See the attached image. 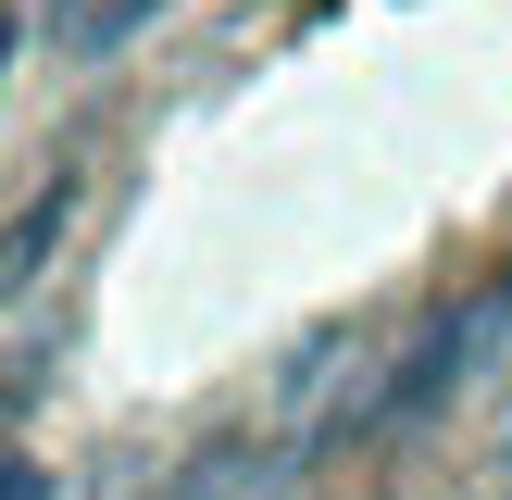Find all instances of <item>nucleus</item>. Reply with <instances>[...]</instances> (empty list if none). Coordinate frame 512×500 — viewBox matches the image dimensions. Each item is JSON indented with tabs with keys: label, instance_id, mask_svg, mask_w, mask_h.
Listing matches in <instances>:
<instances>
[{
	"label": "nucleus",
	"instance_id": "5",
	"mask_svg": "<svg viewBox=\"0 0 512 500\" xmlns=\"http://www.w3.org/2000/svg\"><path fill=\"white\" fill-rule=\"evenodd\" d=\"M0 500H63V475L50 463H0Z\"/></svg>",
	"mask_w": 512,
	"mask_h": 500
},
{
	"label": "nucleus",
	"instance_id": "3",
	"mask_svg": "<svg viewBox=\"0 0 512 500\" xmlns=\"http://www.w3.org/2000/svg\"><path fill=\"white\" fill-rule=\"evenodd\" d=\"M288 463H313V450H300V438H275V425H238V438L188 450L175 475H150V500H263Z\"/></svg>",
	"mask_w": 512,
	"mask_h": 500
},
{
	"label": "nucleus",
	"instance_id": "6",
	"mask_svg": "<svg viewBox=\"0 0 512 500\" xmlns=\"http://www.w3.org/2000/svg\"><path fill=\"white\" fill-rule=\"evenodd\" d=\"M13 50H25V25H13V13H0V100H13Z\"/></svg>",
	"mask_w": 512,
	"mask_h": 500
},
{
	"label": "nucleus",
	"instance_id": "2",
	"mask_svg": "<svg viewBox=\"0 0 512 500\" xmlns=\"http://www.w3.org/2000/svg\"><path fill=\"white\" fill-rule=\"evenodd\" d=\"M75 213H88V163H63V175H50V188H25L13 213H0V313H13V300L38 288L50 263H63Z\"/></svg>",
	"mask_w": 512,
	"mask_h": 500
},
{
	"label": "nucleus",
	"instance_id": "1",
	"mask_svg": "<svg viewBox=\"0 0 512 500\" xmlns=\"http://www.w3.org/2000/svg\"><path fill=\"white\" fill-rule=\"evenodd\" d=\"M500 338H512V275H475V288H463V300H438V313H425L375 375H350V388L325 400L313 450H350V438H400V425H425L438 400H463L475 375H488V350H500Z\"/></svg>",
	"mask_w": 512,
	"mask_h": 500
},
{
	"label": "nucleus",
	"instance_id": "4",
	"mask_svg": "<svg viewBox=\"0 0 512 500\" xmlns=\"http://www.w3.org/2000/svg\"><path fill=\"white\" fill-rule=\"evenodd\" d=\"M150 13H163V0H75V13L50 25V38H63V50H88V63H100V50H125V38H138Z\"/></svg>",
	"mask_w": 512,
	"mask_h": 500
}]
</instances>
